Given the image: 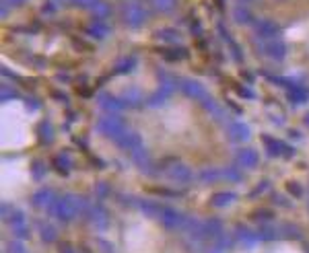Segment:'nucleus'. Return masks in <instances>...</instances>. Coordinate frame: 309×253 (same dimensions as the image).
<instances>
[{"label": "nucleus", "instance_id": "f257e3e1", "mask_svg": "<svg viewBox=\"0 0 309 253\" xmlns=\"http://www.w3.org/2000/svg\"><path fill=\"white\" fill-rule=\"evenodd\" d=\"M87 208H89V204L81 196H62V198H56L48 210L60 223H70L72 218H76Z\"/></svg>", "mask_w": 309, "mask_h": 253}, {"label": "nucleus", "instance_id": "f03ea898", "mask_svg": "<svg viewBox=\"0 0 309 253\" xmlns=\"http://www.w3.org/2000/svg\"><path fill=\"white\" fill-rule=\"evenodd\" d=\"M97 128H99L101 134H105V136H109V138H115V140H118L124 132H126V125H124V121L118 119V117H111V115L101 117L99 123H97Z\"/></svg>", "mask_w": 309, "mask_h": 253}, {"label": "nucleus", "instance_id": "7ed1b4c3", "mask_svg": "<svg viewBox=\"0 0 309 253\" xmlns=\"http://www.w3.org/2000/svg\"><path fill=\"white\" fill-rule=\"evenodd\" d=\"M157 218L161 220V223H163L167 229H181V227L185 225V218H183L177 210H173V208H169V206H161Z\"/></svg>", "mask_w": 309, "mask_h": 253}, {"label": "nucleus", "instance_id": "20e7f679", "mask_svg": "<svg viewBox=\"0 0 309 253\" xmlns=\"http://www.w3.org/2000/svg\"><path fill=\"white\" fill-rule=\"evenodd\" d=\"M87 212H89V220H91V225L95 227V229H99V231H105L107 229V212H105V208L103 206H99V204H91L89 208H87Z\"/></svg>", "mask_w": 309, "mask_h": 253}, {"label": "nucleus", "instance_id": "39448f33", "mask_svg": "<svg viewBox=\"0 0 309 253\" xmlns=\"http://www.w3.org/2000/svg\"><path fill=\"white\" fill-rule=\"evenodd\" d=\"M179 87H181V91L188 95V97H192V99H200V101H204L208 95H206V91H204V87L198 82V80H190V78H185V80H181L179 82Z\"/></svg>", "mask_w": 309, "mask_h": 253}, {"label": "nucleus", "instance_id": "423d86ee", "mask_svg": "<svg viewBox=\"0 0 309 253\" xmlns=\"http://www.w3.org/2000/svg\"><path fill=\"white\" fill-rule=\"evenodd\" d=\"M235 163L243 169H254L258 165V152L252 148H241L235 156Z\"/></svg>", "mask_w": 309, "mask_h": 253}, {"label": "nucleus", "instance_id": "0eeeda50", "mask_svg": "<svg viewBox=\"0 0 309 253\" xmlns=\"http://www.w3.org/2000/svg\"><path fill=\"white\" fill-rule=\"evenodd\" d=\"M56 196L52 189H37V192L31 196V204H33L35 208H50L54 204Z\"/></svg>", "mask_w": 309, "mask_h": 253}, {"label": "nucleus", "instance_id": "6e6552de", "mask_svg": "<svg viewBox=\"0 0 309 253\" xmlns=\"http://www.w3.org/2000/svg\"><path fill=\"white\" fill-rule=\"evenodd\" d=\"M264 142H266V152H268L270 156L293 154V148H287L281 140H276V138H268V136H264Z\"/></svg>", "mask_w": 309, "mask_h": 253}, {"label": "nucleus", "instance_id": "1a4fd4ad", "mask_svg": "<svg viewBox=\"0 0 309 253\" xmlns=\"http://www.w3.org/2000/svg\"><path fill=\"white\" fill-rule=\"evenodd\" d=\"M227 132H229L231 140H235V142H243V140L250 138V128H247L245 123H241V121H231Z\"/></svg>", "mask_w": 309, "mask_h": 253}, {"label": "nucleus", "instance_id": "9d476101", "mask_svg": "<svg viewBox=\"0 0 309 253\" xmlns=\"http://www.w3.org/2000/svg\"><path fill=\"white\" fill-rule=\"evenodd\" d=\"M235 237H237V241H239L241 245H245V247H252V245H256V243L260 241L258 233L252 231V229H247V227H237V229H235Z\"/></svg>", "mask_w": 309, "mask_h": 253}, {"label": "nucleus", "instance_id": "9b49d317", "mask_svg": "<svg viewBox=\"0 0 309 253\" xmlns=\"http://www.w3.org/2000/svg\"><path fill=\"white\" fill-rule=\"evenodd\" d=\"M264 52H266L270 58H274V60H278V62H281V60L287 56V46H285L281 39H270V41L266 44Z\"/></svg>", "mask_w": 309, "mask_h": 253}, {"label": "nucleus", "instance_id": "f8f14e48", "mask_svg": "<svg viewBox=\"0 0 309 253\" xmlns=\"http://www.w3.org/2000/svg\"><path fill=\"white\" fill-rule=\"evenodd\" d=\"M204 233H206V239H219L223 235V223L219 218H208L204 220Z\"/></svg>", "mask_w": 309, "mask_h": 253}, {"label": "nucleus", "instance_id": "ddd939ff", "mask_svg": "<svg viewBox=\"0 0 309 253\" xmlns=\"http://www.w3.org/2000/svg\"><path fill=\"white\" fill-rule=\"evenodd\" d=\"M256 233H258L260 241H276V239H281V231H278L276 227H272V223H262Z\"/></svg>", "mask_w": 309, "mask_h": 253}, {"label": "nucleus", "instance_id": "4468645a", "mask_svg": "<svg viewBox=\"0 0 309 253\" xmlns=\"http://www.w3.org/2000/svg\"><path fill=\"white\" fill-rule=\"evenodd\" d=\"M233 202H235V194L233 192H216L210 198V206H214V208H227Z\"/></svg>", "mask_w": 309, "mask_h": 253}, {"label": "nucleus", "instance_id": "2eb2a0df", "mask_svg": "<svg viewBox=\"0 0 309 253\" xmlns=\"http://www.w3.org/2000/svg\"><path fill=\"white\" fill-rule=\"evenodd\" d=\"M118 144H120L122 148H126V150H136V148H140V138H138V134H134V132H124V134L118 138Z\"/></svg>", "mask_w": 309, "mask_h": 253}, {"label": "nucleus", "instance_id": "dca6fc26", "mask_svg": "<svg viewBox=\"0 0 309 253\" xmlns=\"http://www.w3.org/2000/svg\"><path fill=\"white\" fill-rule=\"evenodd\" d=\"M169 177L173 179V181H179V183H185V181H190L192 179V171L185 167V165H173L171 169H169Z\"/></svg>", "mask_w": 309, "mask_h": 253}, {"label": "nucleus", "instance_id": "f3484780", "mask_svg": "<svg viewBox=\"0 0 309 253\" xmlns=\"http://www.w3.org/2000/svg\"><path fill=\"white\" fill-rule=\"evenodd\" d=\"M99 105L103 109H109V111H120L122 107H126V103H124L122 99H115L113 95H105V93L99 97Z\"/></svg>", "mask_w": 309, "mask_h": 253}, {"label": "nucleus", "instance_id": "a211bd4d", "mask_svg": "<svg viewBox=\"0 0 309 253\" xmlns=\"http://www.w3.org/2000/svg\"><path fill=\"white\" fill-rule=\"evenodd\" d=\"M40 237L44 243H56L58 241V231L50 223H40Z\"/></svg>", "mask_w": 309, "mask_h": 253}, {"label": "nucleus", "instance_id": "6ab92c4d", "mask_svg": "<svg viewBox=\"0 0 309 253\" xmlns=\"http://www.w3.org/2000/svg\"><path fill=\"white\" fill-rule=\"evenodd\" d=\"M289 99L293 101V103H305L307 101V97H309V93H307V89H303V87H289Z\"/></svg>", "mask_w": 309, "mask_h": 253}, {"label": "nucleus", "instance_id": "aec40b11", "mask_svg": "<svg viewBox=\"0 0 309 253\" xmlns=\"http://www.w3.org/2000/svg\"><path fill=\"white\" fill-rule=\"evenodd\" d=\"M124 17H126V21H128V25L130 27H138L144 19H146V15L140 11V9H136V7H132V9H128L126 11V15H124Z\"/></svg>", "mask_w": 309, "mask_h": 253}, {"label": "nucleus", "instance_id": "412c9836", "mask_svg": "<svg viewBox=\"0 0 309 253\" xmlns=\"http://www.w3.org/2000/svg\"><path fill=\"white\" fill-rule=\"evenodd\" d=\"M256 29H258V35L260 37H266V39H272V37L278 35V27L274 23H260Z\"/></svg>", "mask_w": 309, "mask_h": 253}, {"label": "nucleus", "instance_id": "4be33fe9", "mask_svg": "<svg viewBox=\"0 0 309 253\" xmlns=\"http://www.w3.org/2000/svg\"><path fill=\"white\" fill-rule=\"evenodd\" d=\"M122 101L126 103V107H128V105H138V103L142 101V95H140V91H136V89H128V91H124Z\"/></svg>", "mask_w": 309, "mask_h": 253}, {"label": "nucleus", "instance_id": "5701e85b", "mask_svg": "<svg viewBox=\"0 0 309 253\" xmlns=\"http://www.w3.org/2000/svg\"><path fill=\"white\" fill-rule=\"evenodd\" d=\"M281 237H285V239H303V233H301V229L297 227V225H285L283 229H281Z\"/></svg>", "mask_w": 309, "mask_h": 253}, {"label": "nucleus", "instance_id": "b1692460", "mask_svg": "<svg viewBox=\"0 0 309 253\" xmlns=\"http://www.w3.org/2000/svg\"><path fill=\"white\" fill-rule=\"evenodd\" d=\"M54 165H56V169H58L62 175H68L70 161H68V156H66V154H58L56 159H54Z\"/></svg>", "mask_w": 309, "mask_h": 253}, {"label": "nucleus", "instance_id": "393cba45", "mask_svg": "<svg viewBox=\"0 0 309 253\" xmlns=\"http://www.w3.org/2000/svg\"><path fill=\"white\" fill-rule=\"evenodd\" d=\"M157 37H159L161 41H167V44H177V41H179V33H177V31H173V29H163V31H159Z\"/></svg>", "mask_w": 309, "mask_h": 253}, {"label": "nucleus", "instance_id": "a878e982", "mask_svg": "<svg viewBox=\"0 0 309 253\" xmlns=\"http://www.w3.org/2000/svg\"><path fill=\"white\" fill-rule=\"evenodd\" d=\"M11 231H13V235L19 239V241H27L29 239V229H27V223H19V225H13L11 227Z\"/></svg>", "mask_w": 309, "mask_h": 253}, {"label": "nucleus", "instance_id": "bb28decb", "mask_svg": "<svg viewBox=\"0 0 309 253\" xmlns=\"http://www.w3.org/2000/svg\"><path fill=\"white\" fill-rule=\"evenodd\" d=\"M52 136H54L52 125H50L48 121H44V123L40 125V138H42V142H44V144H50V142H52Z\"/></svg>", "mask_w": 309, "mask_h": 253}, {"label": "nucleus", "instance_id": "cd10ccee", "mask_svg": "<svg viewBox=\"0 0 309 253\" xmlns=\"http://www.w3.org/2000/svg\"><path fill=\"white\" fill-rule=\"evenodd\" d=\"M132 66H134V58H124V60H120L118 64H115L113 72H115V74H120V72H128Z\"/></svg>", "mask_w": 309, "mask_h": 253}, {"label": "nucleus", "instance_id": "c85d7f7f", "mask_svg": "<svg viewBox=\"0 0 309 253\" xmlns=\"http://www.w3.org/2000/svg\"><path fill=\"white\" fill-rule=\"evenodd\" d=\"M7 251H9V253H29V251H27V247H25V243H23V241H19V239L9 241Z\"/></svg>", "mask_w": 309, "mask_h": 253}, {"label": "nucleus", "instance_id": "c756f323", "mask_svg": "<svg viewBox=\"0 0 309 253\" xmlns=\"http://www.w3.org/2000/svg\"><path fill=\"white\" fill-rule=\"evenodd\" d=\"M200 177H202V181H206V183H212V181H219V179H223V171L208 169V171H204Z\"/></svg>", "mask_w": 309, "mask_h": 253}, {"label": "nucleus", "instance_id": "7c9ffc66", "mask_svg": "<svg viewBox=\"0 0 309 253\" xmlns=\"http://www.w3.org/2000/svg\"><path fill=\"white\" fill-rule=\"evenodd\" d=\"M252 218H254V220H258V223H272L274 214H272L270 210H260V212H254V214H252Z\"/></svg>", "mask_w": 309, "mask_h": 253}, {"label": "nucleus", "instance_id": "2f4dec72", "mask_svg": "<svg viewBox=\"0 0 309 253\" xmlns=\"http://www.w3.org/2000/svg\"><path fill=\"white\" fill-rule=\"evenodd\" d=\"M223 179H229V181H239V179H241V173H239V169L229 167V169H225V171H223Z\"/></svg>", "mask_w": 309, "mask_h": 253}, {"label": "nucleus", "instance_id": "473e14b6", "mask_svg": "<svg viewBox=\"0 0 309 253\" xmlns=\"http://www.w3.org/2000/svg\"><path fill=\"white\" fill-rule=\"evenodd\" d=\"M89 33H91L93 37H103V35L107 33V27L101 25V23H97V25H93V27L89 29Z\"/></svg>", "mask_w": 309, "mask_h": 253}, {"label": "nucleus", "instance_id": "72a5a7b5", "mask_svg": "<svg viewBox=\"0 0 309 253\" xmlns=\"http://www.w3.org/2000/svg\"><path fill=\"white\" fill-rule=\"evenodd\" d=\"M31 171H33V177H35V179H42V177L46 175V165L40 163V161H35L33 165H31Z\"/></svg>", "mask_w": 309, "mask_h": 253}, {"label": "nucleus", "instance_id": "f704fd0d", "mask_svg": "<svg viewBox=\"0 0 309 253\" xmlns=\"http://www.w3.org/2000/svg\"><path fill=\"white\" fill-rule=\"evenodd\" d=\"M56 249H58V253H76L74 251V245H70L68 241H58L56 243Z\"/></svg>", "mask_w": 309, "mask_h": 253}, {"label": "nucleus", "instance_id": "c9c22d12", "mask_svg": "<svg viewBox=\"0 0 309 253\" xmlns=\"http://www.w3.org/2000/svg\"><path fill=\"white\" fill-rule=\"evenodd\" d=\"M97 245H99V249H101V253H115V249H113V245H111L109 241H105V239H97Z\"/></svg>", "mask_w": 309, "mask_h": 253}, {"label": "nucleus", "instance_id": "e433bc0d", "mask_svg": "<svg viewBox=\"0 0 309 253\" xmlns=\"http://www.w3.org/2000/svg\"><path fill=\"white\" fill-rule=\"evenodd\" d=\"M216 245H219V247H223V249H229V247L233 245V239H231L229 235H225V233H223L219 239H216Z\"/></svg>", "mask_w": 309, "mask_h": 253}, {"label": "nucleus", "instance_id": "4c0bfd02", "mask_svg": "<svg viewBox=\"0 0 309 253\" xmlns=\"http://www.w3.org/2000/svg\"><path fill=\"white\" fill-rule=\"evenodd\" d=\"M154 5H157L159 11H169L173 7V0H152Z\"/></svg>", "mask_w": 309, "mask_h": 253}, {"label": "nucleus", "instance_id": "58836bf2", "mask_svg": "<svg viewBox=\"0 0 309 253\" xmlns=\"http://www.w3.org/2000/svg\"><path fill=\"white\" fill-rule=\"evenodd\" d=\"M287 189H289V192H291L295 198H299V196L303 194V192H301V185H299V183H295V181H291V183L287 185Z\"/></svg>", "mask_w": 309, "mask_h": 253}, {"label": "nucleus", "instance_id": "ea45409f", "mask_svg": "<svg viewBox=\"0 0 309 253\" xmlns=\"http://www.w3.org/2000/svg\"><path fill=\"white\" fill-rule=\"evenodd\" d=\"M95 15H97V17H105V15H109V7L97 5V11H95Z\"/></svg>", "mask_w": 309, "mask_h": 253}, {"label": "nucleus", "instance_id": "a19ab883", "mask_svg": "<svg viewBox=\"0 0 309 253\" xmlns=\"http://www.w3.org/2000/svg\"><path fill=\"white\" fill-rule=\"evenodd\" d=\"M266 187H268V181H262V183H260V185L256 187V192H252V196H260V194L264 192V189H266Z\"/></svg>", "mask_w": 309, "mask_h": 253}, {"label": "nucleus", "instance_id": "79ce46f5", "mask_svg": "<svg viewBox=\"0 0 309 253\" xmlns=\"http://www.w3.org/2000/svg\"><path fill=\"white\" fill-rule=\"evenodd\" d=\"M235 19H237V21H247V19H250V15H247L245 11H237V13H235Z\"/></svg>", "mask_w": 309, "mask_h": 253}, {"label": "nucleus", "instance_id": "37998d69", "mask_svg": "<svg viewBox=\"0 0 309 253\" xmlns=\"http://www.w3.org/2000/svg\"><path fill=\"white\" fill-rule=\"evenodd\" d=\"M206 253H229V251H227V249H223V247H219V245H214V247H212V249H208Z\"/></svg>", "mask_w": 309, "mask_h": 253}, {"label": "nucleus", "instance_id": "c03bdc74", "mask_svg": "<svg viewBox=\"0 0 309 253\" xmlns=\"http://www.w3.org/2000/svg\"><path fill=\"white\" fill-rule=\"evenodd\" d=\"M79 5H85V7H91L93 3H97V0H76Z\"/></svg>", "mask_w": 309, "mask_h": 253}, {"label": "nucleus", "instance_id": "a18cd8bd", "mask_svg": "<svg viewBox=\"0 0 309 253\" xmlns=\"http://www.w3.org/2000/svg\"><path fill=\"white\" fill-rule=\"evenodd\" d=\"M105 194H109V189H105V185L99 183V196H105Z\"/></svg>", "mask_w": 309, "mask_h": 253}, {"label": "nucleus", "instance_id": "49530a36", "mask_svg": "<svg viewBox=\"0 0 309 253\" xmlns=\"http://www.w3.org/2000/svg\"><path fill=\"white\" fill-rule=\"evenodd\" d=\"M81 251H83V253H91V251H89L87 247H81Z\"/></svg>", "mask_w": 309, "mask_h": 253}, {"label": "nucleus", "instance_id": "de8ad7c7", "mask_svg": "<svg viewBox=\"0 0 309 253\" xmlns=\"http://www.w3.org/2000/svg\"><path fill=\"white\" fill-rule=\"evenodd\" d=\"M305 123H307V125H309V113H307V115H305Z\"/></svg>", "mask_w": 309, "mask_h": 253}, {"label": "nucleus", "instance_id": "09e8293b", "mask_svg": "<svg viewBox=\"0 0 309 253\" xmlns=\"http://www.w3.org/2000/svg\"><path fill=\"white\" fill-rule=\"evenodd\" d=\"M305 253H309V243H307V245H305Z\"/></svg>", "mask_w": 309, "mask_h": 253}, {"label": "nucleus", "instance_id": "8fccbe9b", "mask_svg": "<svg viewBox=\"0 0 309 253\" xmlns=\"http://www.w3.org/2000/svg\"><path fill=\"white\" fill-rule=\"evenodd\" d=\"M13 3H21V0H13Z\"/></svg>", "mask_w": 309, "mask_h": 253}]
</instances>
